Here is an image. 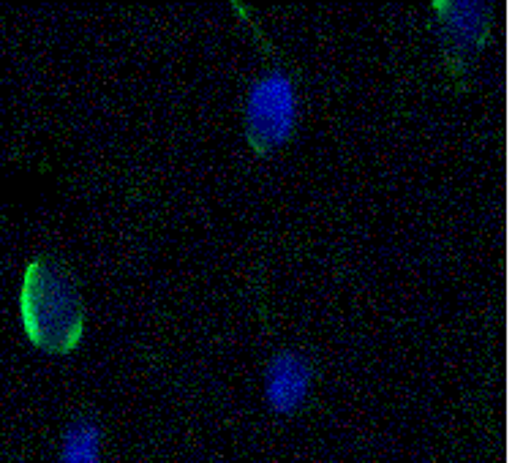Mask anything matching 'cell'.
<instances>
[{
    "mask_svg": "<svg viewBox=\"0 0 512 463\" xmlns=\"http://www.w3.org/2000/svg\"><path fill=\"white\" fill-rule=\"evenodd\" d=\"M22 322L30 341L47 352H71L82 338L85 306L71 270L60 259L39 257L22 281Z\"/></svg>",
    "mask_w": 512,
    "mask_h": 463,
    "instance_id": "1",
    "label": "cell"
},
{
    "mask_svg": "<svg viewBox=\"0 0 512 463\" xmlns=\"http://www.w3.org/2000/svg\"><path fill=\"white\" fill-rule=\"evenodd\" d=\"M297 120V93L292 77L273 69L256 79L248 90L246 131L251 145L267 153L286 142Z\"/></svg>",
    "mask_w": 512,
    "mask_h": 463,
    "instance_id": "2",
    "label": "cell"
},
{
    "mask_svg": "<svg viewBox=\"0 0 512 463\" xmlns=\"http://www.w3.org/2000/svg\"><path fill=\"white\" fill-rule=\"evenodd\" d=\"M434 9L439 14V33H442L444 52L455 66H461L488 39L493 6L474 3V0H453V3H436Z\"/></svg>",
    "mask_w": 512,
    "mask_h": 463,
    "instance_id": "3",
    "label": "cell"
},
{
    "mask_svg": "<svg viewBox=\"0 0 512 463\" xmlns=\"http://www.w3.org/2000/svg\"><path fill=\"white\" fill-rule=\"evenodd\" d=\"M311 387V365L297 352H278L267 365V401L278 412H292L306 401Z\"/></svg>",
    "mask_w": 512,
    "mask_h": 463,
    "instance_id": "4",
    "label": "cell"
},
{
    "mask_svg": "<svg viewBox=\"0 0 512 463\" xmlns=\"http://www.w3.org/2000/svg\"><path fill=\"white\" fill-rule=\"evenodd\" d=\"M60 463H101V428L93 417H79L66 428Z\"/></svg>",
    "mask_w": 512,
    "mask_h": 463,
    "instance_id": "5",
    "label": "cell"
}]
</instances>
